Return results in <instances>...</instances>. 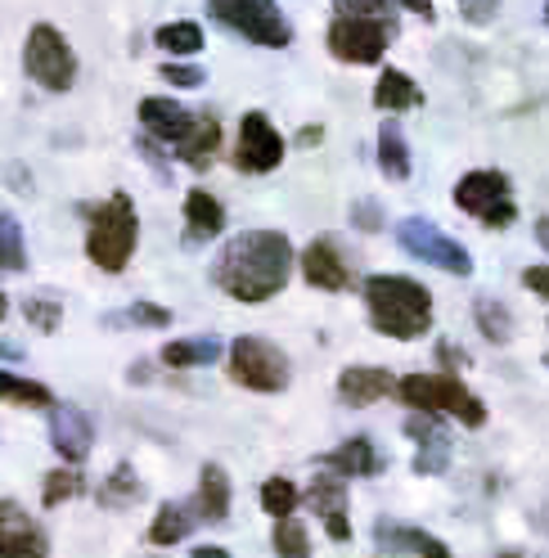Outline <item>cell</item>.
Wrapping results in <instances>:
<instances>
[{"instance_id": "3957f363", "label": "cell", "mask_w": 549, "mask_h": 558, "mask_svg": "<svg viewBox=\"0 0 549 558\" xmlns=\"http://www.w3.org/2000/svg\"><path fill=\"white\" fill-rule=\"evenodd\" d=\"M82 213H86V257L105 275H122L135 257V243H141V217H135L131 194L113 190L105 203H90Z\"/></svg>"}, {"instance_id": "60d3db41", "label": "cell", "mask_w": 549, "mask_h": 558, "mask_svg": "<svg viewBox=\"0 0 549 558\" xmlns=\"http://www.w3.org/2000/svg\"><path fill=\"white\" fill-rule=\"evenodd\" d=\"M338 14H374V19H392V0H338Z\"/></svg>"}, {"instance_id": "d4e9b609", "label": "cell", "mask_w": 549, "mask_h": 558, "mask_svg": "<svg viewBox=\"0 0 549 558\" xmlns=\"http://www.w3.org/2000/svg\"><path fill=\"white\" fill-rule=\"evenodd\" d=\"M158 361L167 369H203V365H217L221 361V342L212 333H198V338H176V342H167Z\"/></svg>"}, {"instance_id": "681fc988", "label": "cell", "mask_w": 549, "mask_h": 558, "mask_svg": "<svg viewBox=\"0 0 549 558\" xmlns=\"http://www.w3.org/2000/svg\"><path fill=\"white\" fill-rule=\"evenodd\" d=\"M500 558H523V554H513V549H509V554H500Z\"/></svg>"}, {"instance_id": "8fae6325", "label": "cell", "mask_w": 549, "mask_h": 558, "mask_svg": "<svg viewBox=\"0 0 549 558\" xmlns=\"http://www.w3.org/2000/svg\"><path fill=\"white\" fill-rule=\"evenodd\" d=\"M297 266H302L306 284L320 289V293H347V289L356 284V266H352V257H347V248H342L338 234L312 239V243L302 248Z\"/></svg>"}, {"instance_id": "cb8c5ba5", "label": "cell", "mask_w": 549, "mask_h": 558, "mask_svg": "<svg viewBox=\"0 0 549 558\" xmlns=\"http://www.w3.org/2000/svg\"><path fill=\"white\" fill-rule=\"evenodd\" d=\"M424 104V90L415 86V77H405L401 68H383L379 73V86H374V109L383 113H405V109H419Z\"/></svg>"}, {"instance_id": "9c48e42d", "label": "cell", "mask_w": 549, "mask_h": 558, "mask_svg": "<svg viewBox=\"0 0 549 558\" xmlns=\"http://www.w3.org/2000/svg\"><path fill=\"white\" fill-rule=\"evenodd\" d=\"M396 37V19L374 14H333L329 23V54L342 63H379Z\"/></svg>"}, {"instance_id": "603a6c76", "label": "cell", "mask_w": 549, "mask_h": 558, "mask_svg": "<svg viewBox=\"0 0 549 558\" xmlns=\"http://www.w3.org/2000/svg\"><path fill=\"white\" fill-rule=\"evenodd\" d=\"M194 518H203V522H225L230 518V473L221 464H203L198 496H194Z\"/></svg>"}, {"instance_id": "ab89813d", "label": "cell", "mask_w": 549, "mask_h": 558, "mask_svg": "<svg viewBox=\"0 0 549 558\" xmlns=\"http://www.w3.org/2000/svg\"><path fill=\"white\" fill-rule=\"evenodd\" d=\"M500 10V0H460V19L473 23V27H487Z\"/></svg>"}, {"instance_id": "7bdbcfd3", "label": "cell", "mask_w": 549, "mask_h": 558, "mask_svg": "<svg viewBox=\"0 0 549 558\" xmlns=\"http://www.w3.org/2000/svg\"><path fill=\"white\" fill-rule=\"evenodd\" d=\"M392 5H401V10H410V14H419V19H437V10H432V0H392Z\"/></svg>"}, {"instance_id": "8992f818", "label": "cell", "mask_w": 549, "mask_h": 558, "mask_svg": "<svg viewBox=\"0 0 549 558\" xmlns=\"http://www.w3.org/2000/svg\"><path fill=\"white\" fill-rule=\"evenodd\" d=\"M230 378L239 383V388H248V392L274 397V392L289 388V356L270 338L244 333V338L230 342Z\"/></svg>"}, {"instance_id": "7402d4cb", "label": "cell", "mask_w": 549, "mask_h": 558, "mask_svg": "<svg viewBox=\"0 0 549 558\" xmlns=\"http://www.w3.org/2000/svg\"><path fill=\"white\" fill-rule=\"evenodd\" d=\"M217 149H221V122H217L212 113H194L190 135H185L171 154H176L190 171H208V167H212V158H217Z\"/></svg>"}, {"instance_id": "4fadbf2b", "label": "cell", "mask_w": 549, "mask_h": 558, "mask_svg": "<svg viewBox=\"0 0 549 558\" xmlns=\"http://www.w3.org/2000/svg\"><path fill=\"white\" fill-rule=\"evenodd\" d=\"M0 558H50L46 527L14 500H0Z\"/></svg>"}, {"instance_id": "4316f807", "label": "cell", "mask_w": 549, "mask_h": 558, "mask_svg": "<svg viewBox=\"0 0 549 558\" xmlns=\"http://www.w3.org/2000/svg\"><path fill=\"white\" fill-rule=\"evenodd\" d=\"M194 532V509L190 505H162L158 513H154V522H149V545H158V549H167V545H176V541H185Z\"/></svg>"}, {"instance_id": "484cf974", "label": "cell", "mask_w": 549, "mask_h": 558, "mask_svg": "<svg viewBox=\"0 0 549 558\" xmlns=\"http://www.w3.org/2000/svg\"><path fill=\"white\" fill-rule=\"evenodd\" d=\"M0 401L23 405V410H54V392L46 388V383L10 374V369H0Z\"/></svg>"}, {"instance_id": "277c9868", "label": "cell", "mask_w": 549, "mask_h": 558, "mask_svg": "<svg viewBox=\"0 0 549 558\" xmlns=\"http://www.w3.org/2000/svg\"><path fill=\"white\" fill-rule=\"evenodd\" d=\"M392 392H396L401 405L419 410V414H451V418H460L468 433H477L487 424V405L464 388L460 374H405V378H396Z\"/></svg>"}, {"instance_id": "e575fe53", "label": "cell", "mask_w": 549, "mask_h": 558, "mask_svg": "<svg viewBox=\"0 0 549 558\" xmlns=\"http://www.w3.org/2000/svg\"><path fill=\"white\" fill-rule=\"evenodd\" d=\"M297 505H302V492H297L289 477H266V486H261V509H266L270 518H293Z\"/></svg>"}, {"instance_id": "836d02e7", "label": "cell", "mask_w": 549, "mask_h": 558, "mask_svg": "<svg viewBox=\"0 0 549 558\" xmlns=\"http://www.w3.org/2000/svg\"><path fill=\"white\" fill-rule=\"evenodd\" d=\"M0 270H27L23 226H19L14 213H0Z\"/></svg>"}, {"instance_id": "83f0119b", "label": "cell", "mask_w": 549, "mask_h": 558, "mask_svg": "<svg viewBox=\"0 0 549 558\" xmlns=\"http://www.w3.org/2000/svg\"><path fill=\"white\" fill-rule=\"evenodd\" d=\"M379 167L388 181H410V145H405V131L396 126V118H388L379 126Z\"/></svg>"}, {"instance_id": "d6a6232c", "label": "cell", "mask_w": 549, "mask_h": 558, "mask_svg": "<svg viewBox=\"0 0 549 558\" xmlns=\"http://www.w3.org/2000/svg\"><path fill=\"white\" fill-rule=\"evenodd\" d=\"M274 558H312V532L297 518H274Z\"/></svg>"}, {"instance_id": "1f68e13d", "label": "cell", "mask_w": 549, "mask_h": 558, "mask_svg": "<svg viewBox=\"0 0 549 558\" xmlns=\"http://www.w3.org/2000/svg\"><path fill=\"white\" fill-rule=\"evenodd\" d=\"M77 492H82V473H77V464H59V469H50V473L41 477V505H46V509L68 505Z\"/></svg>"}, {"instance_id": "4dcf8cb0", "label": "cell", "mask_w": 549, "mask_h": 558, "mask_svg": "<svg viewBox=\"0 0 549 558\" xmlns=\"http://www.w3.org/2000/svg\"><path fill=\"white\" fill-rule=\"evenodd\" d=\"M473 320H477V329H483V338H487V342H496V347L513 338L509 306H504V302H496V298H477V302H473Z\"/></svg>"}, {"instance_id": "7dc6e473", "label": "cell", "mask_w": 549, "mask_h": 558, "mask_svg": "<svg viewBox=\"0 0 549 558\" xmlns=\"http://www.w3.org/2000/svg\"><path fill=\"white\" fill-rule=\"evenodd\" d=\"M0 361H23V347H14V342H0Z\"/></svg>"}, {"instance_id": "f35d334b", "label": "cell", "mask_w": 549, "mask_h": 558, "mask_svg": "<svg viewBox=\"0 0 549 558\" xmlns=\"http://www.w3.org/2000/svg\"><path fill=\"white\" fill-rule=\"evenodd\" d=\"M352 226H356L361 234H379V230H383V207L374 203V198H361V203L352 207Z\"/></svg>"}, {"instance_id": "9a60e30c", "label": "cell", "mask_w": 549, "mask_h": 558, "mask_svg": "<svg viewBox=\"0 0 549 558\" xmlns=\"http://www.w3.org/2000/svg\"><path fill=\"white\" fill-rule=\"evenodd\" d=\"M50 446L54 456H63V464H82L95 446V424L82 405H54L50 418Z\"/></svg>"}, {"instance_id": "30bf717a", "label": "cell", "mask_w": 549, "mask_h": 558, "mask_svg": "<svg viewBox=\"0 0 549 558\" xmlns=\"http://www.w3.org/2000/svg\"><path fill=\"white\" fill-rule=\"evenodd\" d=\"M396 243L401 248L415 257V262H428V266H437V270H446V275H473V257H468V248L460 239H451L437 221H428V217H405V221H396Z\"/></svg>"}, {"instance_id": "44dd1931", "label": "cell", "mask_w": 549, "mask_h": 558, "mask_svg": "<svg viewBox=\"0 0 549 558\" xmlns=\"http://www.w3.org/2000/svg\"><path fill=\"white\" fill-rule=\"evenodd\" d=\"M320 464H325L329 473H338V477H374V473H383V456H379V446H374L369 437L338 441Z\"/></svg>"}, {"instance_id": "7c38bea8", "label": "cell", "mask_w": 549, "mask_h": 558, "mask_svg": "<svg viewBox=\"0 0 549 558\" xmlns=\"http://www.w3.org/2000/svg\"><path fill=\"white\" fill-rule=\"evenodd\" d=\"M284 162V135L274 131V122L266 113H244L239 122V149H234V167L253 171V177H266Z\"/></svg>"}, {"instance_id": "f1b7e54d", "label": "cell", "mask_w": 549, "mask_h": 558, "mask_svg": "<svg viewBox=\"0 0 549 558\" xmlns=\"http://www.w3.org/2000/svg\"><path fill=\"white\" fill-rule=\"evenodd\" d=\"M141 496H145V492H141V477H135V469H131V464H118V469L105 477V486L95 492L99 509H131Z\"/></svg>"}, {"instance_id": "f546056e", "label": "cell", "mask_w": 549, "mask_h": 558, "mask_svg": "<svg viewBox=\"0 0 549 558\" xmlns=\"http://www.w3.org/2000/svg\"><path fill=\"white\" fill-rule=\"evenodd\" d=\"M154 46L158 50H167V54H176V59H185V54H198L203 50V27L198 23H162L158 32H154Z\"/></svg>"}, {"instance_id": "8d00e7d4", "label": "cell", "mask_w": 549, "mask_h": 558, "mask_svg": "<svg viewBox=\"0 0 549 558\" xmlns=\"http://www.w3.org/2000/svg\"><path fill=\"white\" fill-rule=\"evenodd\" d=\"M126 320L131 325H145V329H167L171 325V311L158 306V302H135V306H126Z\"/></svg>"}, {"instance_id": "d6986e66", "label": "cell", "mask_w": 549, "mask_h": 558, "mask_svg": "<svg viewBox=\"0 0 549 558\" xmlns=\"http://www.w3.org/2000/svg\"><path fill=\"white\" fill-rule=\"evenodd\" d=\"M221 230H225V207H221V198L194 185V190L185 194V243H190V248H198V243L217 239Z\"/></svg>"}, {"instance_id": "ffe728a7", "label": "cell", "mask_w": 549, "mask_h": 558, "mask_svg": "<svg viewBox=\"0 0 549 558\" xmlns=\"http://www.w3.org/2000/svg\"><path fill=\"white\" fill-rule=\"evenodd\" d=\"M374 545H379L383 554L401 558V554H419V558H451V549H446L437 536L419 532V527H405V522H379L374 527Z\"/></svg>"}, {"instance_id": "d590c367", "label": "cell", "mask_w": 549, "mask_h": 558, "mask_svg": "<svg viewBox=\"0 0 549 558\" xmlns=\"http://www.w3.org/2000/svg\"><path fill=\"white\" fill-rule=\"evenodd\" d=\"M23 311H27V325L37 329V333H54L59 320H63V306L54 298H27Z\"/></svg>"}, {"instance_id": "b9f144b4", "label": "cell", "mask_w": 549, "mask_h": 558, "mask_svg": "<svg viewBox=\"0 0 549 558\" xmlns=\"http://www.w3.org/2000/svg\"><path fill=\"white\" fill-rule=\"evenodd\" d=\"M523 289H532L536 298L549 302V266H527L523 270Z\"/></svg>"}, {"instance_id": "ac0fdd59", "label": "cell", "mask_w": 549, "mask_h": 558, "mask_svg": "<svg viewBox=\"0 0 549 558\" xmlns=\"http://www.w3.org/2000/svg\"><path fill=\"white\" fill-rule=\"evenodd\" d=\"M141 122H145L149 140H158V145H167V149H176L181 140L190 135V126H194V113L181 109L176 99L154 95V99H141Z\"/></svg>"}, {"instance_id": "5b68a950", "label": "cell", "mask_w": 549, "mask_h": 558, "mask_svg": "<svg viewBox=\"0 0 549 558\" xmlns=\"http://www.w3.org/2000/svg\"><path fill=\"white\" fill-rule=\"evenodd\" d=\"M455 207L487 230H509L518 221V203H513V181L496 167L464 171L455 181Z\"/></svg>"}, {"instance_id": "ee69618b", "label": "cell", "mask_w": 549, "mask_h": 558, "mask_svg": "<svg viewBox=\"0 0 549 558\" xmlns=\"http://www.w3.org/2000/svg\"><path fill=\"white\" fill-rule=\"evenodd\" d=\"M190 558H230V549H221V545H198Z\"/></svg>"}, {"instance_id": "6da1fadb", "label": "cell", "mask_w": 549, "mask_h": 558, "mask_svg": "<svg viewBox=\"0 0 549 558\" xmlns=\"http://www.w3.org/2000/svg\"><path fill=\"white\" fill-rule=\"evenodd\" d=\"M289 270H293V243L284 230H244L225 239V248L217 253L212 284L234 302L257 306L284 293Z\"/></svg>"}, {"instance_id": "52a82bcc", "label": "cell", "mask_w": 549, "mask_h": 558, "mask_svg": "<svg viewBox=\"0 0 549 558\" xmlns=\"http://www.w3.org/2000/svg\"><path fill=\"white\" fill-rule=\"evenodd\" d=\"M208 10L221 27H230L234 37H244L253 46L284 50L293 41V27L274 0H208Z\"/></svg>"}, {"instance_id": "2e32d148", "label": "cell", "mask_w": 549, "mask_h": 558, "mask_svg": "<svg viewBox=\"0 0 549 558\" xmlns=\"http://www.w3.org/2000/svg\"><path fill=\"white\" fill-rule=\"evenodd\" d=\"M405 433H410V441L419 446V456H415V473L419 477H441L446 469H451V437H446V428L437 424L432 414H419L415 410V418L405 424Z\"/></svg>"}, {"instance_id": "e0dca14e", "label": "cell", "mask_w": 549, "mask_h": 558, "mask_svg": "<svg viewBox=\"0 0 549 558\" xmlns=\"http://www.w3.org/2000/svg\"><path fill=\"white\" fill-rule=\"evenodd\" d=\"M392 388H396V378H392V369H383V365H347V369L338 374V397H342V405H356V410L392 397Z\"/></svg>"}, {"instance_id": "bcb514c9", "label": "cell", "mask_w": 549, "mask_h": 558, "mask_svg": "<svg viewBox=\"0 0 549 558\" xmlns=\"http://www.w3.org/2000/svg\"><path fill=\"white\" fill-rule=\"evenodd\" d=\"M536 243L549 253V217H540V221H536Z\"/></svg>"}, {"instance_id": "c3c4849f", "label": "cell", "mask_w": 549, "mask_h": 558, "mask_svg": "<svg viewBox=\"0 0 549 558\" xmlns=\"http://www.w3.org/2000/svg\"><path fill=\"white\" fill-rule=\"evenodd\" d=\"M5 316H10V298H5V293H0V320H5Z\"/></svg>"}, {"instance_id": "f6af8a7d", "label": "cell", "mask_w": 549, "mask_h": 558, "mask_svg": "<svg viewBox=\"0 0 549 558\" xmlns=\"http://www.w3.org/2000/svg\"><path fill=\"white\" fill-rule=\"evenodd\" d=\"M297 140H302V145H320L325 131H320V126H302V135H297Z\"/></svg>"}, {"instance_id": "5bb4252c", "label": "cell", "mask_w": 549, "mask_h": 558, "mask_svg": "<svg viewBox=\"0 0 549 558\" xmlns=\"http://www.w3.org/2000/svg\"><path fill=\"white\" fill-rule=\"evenodd\" d=\"M302 500L316 509L320 527L329 532V541H352V518H347V477L338 473H316V482L302 492Z\"/></svg>"}, {"instance_id": "7a4b0ae2", "label": "cell", "mask_w": 549, "mask_h": 558, "mask_svg": "<svg viewBox=\"0 0 549 558\" xmlns=\"http://www.w3.org/2000/svg\"><path fill=\"white\" fill-rule=\"evenodd\" d=\"M361 298H365L374 333L383 338L415 342L432 329V293L410 275H369L361 284Z\"/></svg>"}, {"instance_id": "f907efd6", "label": "cell", "mask_w": 549, "mask_h": 558, "mask_svg": "<svg viewBox=\"0 0 549 558\" xmlns=\"http://www.w3.org/2000/svg\"><path fill=\"white\" fill-rule=\"evenodd\" d=\"M545 19H549V5H545Z\"/></svg>"}, {"instance_id": "ba28073f", "label": "cell", "mask_w": 549, "mask_h": 558, "mask_svg": "<svg viewBox=\"0 0 549 558\" xmlns=\"http://www.w3.org/2000/svg\"><path fill=\"white\" fill-rule=\"evenodd\" d=\"M23 68H27V77L37 86H46L50 95L73 90V82H77V54H73V46H68V37L54 23H37L27 32Z\"/></svg>"}, {"instance_id": "74e56055", "label": "cell", "mask_w": 549, "mask_h": 558, "mask_svg": "<svg viewBox=\"0 0 549 558\" xmlns=\"http://www.w3.org/2000/svg\"><path fill=\"white\" fill-rule=\"evenodd\" d=\"M158 73H162V82L181 86V90H198L203 82H208V77H203V68H194V63H162Z\"/></svg>"}, {"instance_id": "816d5d0a", "label": "cell", "mask_w": 549, "mask_h": 558, "mask_svg": "<svg viewBox=\"0 0 549 558\" xmlns=\"http://www.w3.org/2000/svg\"><path fill=\"white\" fill-rule=\"evenodd\" d=\"M545 365H549V356H545Z\"/></svg>"}]
</instances>
